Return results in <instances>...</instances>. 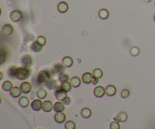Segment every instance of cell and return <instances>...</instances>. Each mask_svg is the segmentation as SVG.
<instances>
[{"label":"cell","instance_id":"29","mask_svg":"<svg viewBox=\"0 0 155 129\" xmlns=\"http://www.w3.org/2000/svg\"><path fill=\"white\" fill-rule=\"evenodd\" d=\"M60 87L64 91H65L66 92H69V91L71 90V88L73 87V86H72V85L70 84V82H61Z\"/></svg>","mask_w":155,"mask_h":129},{"label":"cell","instance_id":"20","mask_svg":"<svg viewBox=\"0 0 155 129\" xmlns=\"http://www.w3.org/2000/svg\"><path fill=\"white\" fill-rule=\"evenodd\" d=\"M57 8H58V11L60 13H65L69 9V6H68V4L66 2H61L58 5Z\"/></svg>","mask_w":155,"mask_h":129},{"label":"cell","instance_id":"26","mask_svg":"<svg viewBox=\"0 0 155 129\" xmlns=\"http://www.w3.org/2000/svg\"><path fill=\"white\" fill-rule=\"evenodd\" d=\"M70 84L73 88H78L81 85V79L78 76H73V78L70 79Z\"/></svg>","mask_w":155,"mask_h":129},{"label":"cell","instance_id":"41","mask_svg":"<svg viewBox=\"0 0 155 129\" xmlns=\"http://www.w3.org/2000/svg\"><path fill=\"white\" fill-rule=\"evenodd\" d=\"M40 129H41V128H40Z\"/></svg>","mask_w":155,"mask_h":129},{"label":"cell","instance_id":"12","mask_svg":"<svg viewBox=\"0 0 155 129\" xmlns=\"http://www.w3.org/2000/svg\"><path fill=\"white\" fill-rule=\"evenodd\" d=\"M128 119V114L126 113V112H120L117 115V116L113 117V120L114 121H117L119 122H126Z\"/></svg>","mask_w":155,"mask_h":129},{"label":"cell","instance_id":"17","mask_svg":"<svg viewBox=\"0 0 155 129\" xmlns=\"http://www.w3.org/2000/svg\"><path fill=\"white\" fill-rule=\"evenodd\" d=\"M21 93L22 91L20 88L18 87V86H15V87H13V88L10 91V95L14 98H18L19 97H20Z\"/></svg>","mask_w":155,"mask_h":129},{"label":"cell","instance_id":"24","mask_svg":"<svg viewBox=\"0 0 155 129\" xmlns=\"http://www.w3.org/2000/svg\"><path fill=\"white\" fill-rule=\"evenodd\" d=\"M99 16L102 20H107L110 16L109 11L106 8H102L99 11Z\"/></svg>","mask_w":155,"mask_h":129},{"label":"cell","instance_id":"4","mask_svg":"<svg viewBox=\"0 0 155 129\" xmlns=\"http://www.w3.org/2000/svg\"><path fill=\"white\" fill-rule=\"evenodd\" d=\"M22 18H23L22 12L20 11H19V10H15V11H11V14H10V19L13 22L20 21Z\"/></svg>","mask_w":155,"mask_h":129},{"label":"cell","instance_id":"14","mask_svg":"<svg viewBox=\"0 0 155 129\" xmlns=\"http://www.w3.org/2000/svg\"><path fill=\"white\" fill-rule=\"evenodd\" d=\"M2 32L5 36H10L14 33V27L9 24H5L2 29Z\"/></svg>","mask_w":155,"mask_h":129},{"label":"cell","instance_id":"19","mask_svg":"<svg viewBox=\"0 0 155 129\" xmlns=\"http://www.w3.org/2000/svg\"><path fill=\"white\" fill-rule=\"evenodd\" d=\"M62 64H64V66L66 68L71 67L73 64V60L71 57L66 56L64 58L62 59Z\"/></svg>","mask_w":155,"mask_h":129},{"label":"cell","instance_id":"15","mask_svg":"<svg viewBox=\"0 0 155 129\" xmlns=\"http://www.w3.org/2000/svg\"><path fill=\"white\" fill-rule=\"evenodd\" d=\"M106 95L109 97H113L117 94V88L113 85H109L105 88Z\"/></svg>","mask_w":155,"mask_h":129},{"label":"cell","instance_id":"27","mask_svg":"<svg viewBox=\"0 0 155 129\" xmlns=\"http://www.w3.org/2000/svg\"><path fill=\"white\" fill-rule=\"evenodd\" d=\"M48 93L46 90L44 89V88H39L38 91H37V96L39 99H40V100H43L47 97Z\"/></svg>","mask_w":155,"mask_h":129},{"label":"cell","instance_id":"8","mask_svg":"<svg viewBox=\"0 0 155 129\" xmlns=\"http://www.w3.org/2000/svg\"><path fill=\"white\" fill-rule=\"evenodd\" d=\"M42 104H43V103H42L40 99H36V100H33L32 101L30 106L33 110L39 111L40 109H42Z\"/></svg>","mask_w":155,"mask_h":129},{"label":"cell","instance_id":"38","mask_svg":"<svg viewBox=\"0 0 155 129\" xmlns=\"http://www.w3.org/2000/svg\"><path fill=\"white\" fill-rule=\"evenodd\" d=\"M62 102L64 103V105H69V104L71 103V99H70V97L67 96L64 99V100H62Z\"/></svg>","mask_w":155,"mask_h":129},{"label":"cell","instance_id":"28","mask_svg":"<svg viewBox=\"0 0 155 129\" xmlns=\"http://www.w3.org/2000/svg\"><path fill=\"white\" fill-rule=\"evenodd\" d=\"M42 48H43V46H40L39 44L37 43V41H35V42L32 44L30 48L31 50L33 51H34V52H40V51L42 50Z\"/></svg>","mask_w":155,"mask_h":129},{"label":"cell","instance_id":"7","mask_svg":"<svg viewBox=\"0 0 155 129\" xmlns=\"http://www.w3.org/2000/svg\"><path fill=\"white\" fill-rule=\"evenodd\" d=\"M93 93H94V95H95L96 97L101 98V97H104V95L106 94L105 88H104L101 86H97V87L95 88V89H94Z\"/></svg>","mask_w":155,"mask_h":129},{"label":"cell","instance_id":"31","mask_svg":"<svg viewBox=\"0 0 155 129\" xmlns=\"http://www.w3.org/2000/svg\"><path fill=\"white\" fill-rule=\"evenodd\" d=\"M93 76L95 77V78L101 79L103 76V71L102 69H100V68H96L93 70Z\"/></svg>","mask_w":155,"mask_h":129},{"label":"cell","instance_id":"36","mask_svg":"<svg viewBox=\"0 0 155 129\" xmlns=\"http://www.w3.org/2000/svg\"><path fill=\"white\" fill-rule=\"evenodd\" d=\"M120 122L117 121H113L110 124V129H120Z\"/></svg>","mask_w":155,"mask_h":129},{"label":"cell","instance_id":"39","mask_svg":"<svg viewBox=\"0 0 155 129\" xmlns=\"http://www.w3.org/2000/svg\"><path fill=\"white\" fill-rule=\"evenodd\" d=\"M99 79L95 78V77H94V78H93L92 82V83L93 85H96V84L98 83V82H99Z\"/></svg>","mask_w":155,"mask_h":129},{"label":"cell","instance_id":"5","mask_svg":"<svg viewBox=\"0 0 155 129\" xmlns=\"http://www.w3.org/2000/svg\"><path fill=\"white\" fill-rule=\"evenodd\" d=\"M65 69L66 67L62 63L61 64V63H57V64H55V65H54L51 72L52 74H57V73L61 74V73L65 72Z\"/></svg>","mask_w":155,"mask_h":129},{"label":"cell","instance_id":"2","mask_svg":"<svg viewBox=\"0 0 155 129\" xmlns=\"http://www.w3.org/2000/svg\"><path fill=\"white\" fill-rule=\"evenodd\" d=\"M51 71L47 70V69H44V70L40 71L37 76V84L41 85V84H45L48 80L51 78Z\"/></svg>","mask_w":155,"mask_h":129},{"label":"cell","instance_id":"16","mask_svg":"<svg viewBox=\"0 0 155 129\" xmlns=\"http://www.w3.org/2000/svg\"><path fill=\"white\" fill-rule=\"evenodd\" d=\"M94 76H93V74H92L91 73H83L82 76V82H84L85 84H90L92 82V80Z\"/></svg>","mask_w":155,"mask_h":129},{"label":"cell","instance_id":"22","mask_svg":"<svg viewBox=\"0 0 155 129\" xmlns=\"http://www.w3.org/2000/svg\"><path fill=\"white\" fill-rule=\"evenodd\" d=\"M13 87H14V85H13L12 82L9 81V80L5 81L2 85V88L5 91H11Z\"/></svg>","mask_w":155,"mask_h":129},{"label":"cell","instance_id":"35","mask_svg":"<svg viewBox=\"0 0 155 129\" xmlns=\"http://www.w3.org/2000/svg\"><path fill=\"white\" fill-rule=\"evenodd\" d=\"M7 59V53L6 51H5L4 50H2L1 51V53H0V61H1V64H4L5 61Z\"/></svg>","mask_w":155,"mask_h":129},{"label":"cell","instance_id":"18","mask_svg":"<svg viewBox=\"0 0 155 129\" xmlns=\"http://www.w3.org/2000/svg\"><path fill=\"white\" fill-rule=\"evenodd\" d=\"M55 121L57 123H63L66 121V115L63 112L62 113H56V114L54 116Z\"/></svg>","mask_w":155,"mask_h":129},{"label":"cell","instance_id":"21","mask_svg":"<svg viewBox=\"0 0 155 129\" xmlns=\"http://www.w3.org/2000/svg\"><path fill=\"white\" fill-rule=\"evenodd\" d=\"M18 104L22 108L27 107L28 106L30 105L29 98H28L27 97H26V96L20 97L18 100Z\"/></svg>","mask_w":155,"mask_h":129},{"label":"cell","instance_id":"37","mask_svg":"<svg viewBox=\"0 0 155 129\" xmlns=\"http://www.w3.org/2000/svg\"><path fill=\"white\" fill-rule=\"evenodd\" d=\"M130 91L128 89H123L122 91H121L120 96L122 98L124 99L127 98V97H130Z\"/></svg>","mask_w":155,"mask_h":129},{"label":"cell","instance_id":"34","mask_svg":"<svg viewBox=\"0 0 155 129\" xmlns=\"http://www.w3.org/2000/svg\"><path fill=\"white\" fill-rule=\"evenodd\" d=\"M36 41H37V43L39 44V45L42 46H44L46 44V38L45 36H39L37 39Z\"/></svg>","mask_w":155,"mask_h":129},{"label":"cell","instance_id":"40","mask_svg":"<svg viewBox=\"0 0 155 129\" xmlns=\"http://www.w3.org/2000/svg\"><path fill=\"white\" fill-rule=\"evenodd\" d=\"M154 22H155V15H154Z\"/></svg>","mask_w":155,"mask_h":129},{"label":"cell","instance_id":"30","mask_svg":"<svg viewBox=\"0 0 155 129\" xmlns=\"http://www.w3.org/2000/svg\"><path fill=\"white\" fill-rule=\"evenodd\" d=\"M58 79L61 82H68V80H70V76L69 74L64 73H62L61 74H59Z\"/></svg>","mask_w":155,"mask_h":129},{"label":"cell","instance_id":"9","mask_svg":"<svg viewBox=\"0 0 155 129\" xmlns=\"http://www.w3.org/2000/svg\"><path fill=\"white\" fill-rule=\"evenodd\" d=\"M45 86H46L47 88H49V90H55L58 88V82H57L56 80L55 79H49L48 80L47 82L45 83Z\"/></svg>","mask_w":155,"mask_h":129},{"label":"cell","instance_id":"25","mask_svg":"<svg viewBox=\"0 0 155 129\" xmlns=\"http://www.w3.org/2000/svg\"><path fill=\"white\" fill-rule=\"evenodd\" d=\"M81 116L84 118H89L92 116V109L89 107H85L81 110Z\"/></svg>","mask_w":155,"mask_h":129},{"label":"cell","instance_id":"23","mask_svg":"<svg viewBox=\"0 0 155 129\" xmlns=\"http://www.w3.org/2000/svg\"><path fill=\"white\" fill-rule=\"evenodd\" d=\"M18 69V67H16V66H12V67H9V69L8 70V76L11 79L16 78Z\"/></svg>","mask_w":155,"mask_h":129},{"label":"cell","instance_id":"1","mask_svg":"<svg viewBox=\"0 0 155 129\" xmlns=\"http://www.w3.org/2000/svg\"><path fill=\"white\" fill-rule=\"evenodd\" d=\"M31 69L27 67H18V72H17L16 78L19 80H25L30 76Z\"/></svg>","mask_w":155,"mask_h":129},{"label":"cell","instance_id":"3","mask_svg":"<svg viewBox=\"0 0 155 129\" xmlns=\"http://www.w3.org/2000/svg\"><path fill=\"white\" fill-rule=\"evenodd\" d=\"M55 96L57 100H58L59 101H62L66 97L68 96V92H66L60 86H58V88L55 91Z\"/></svg>","mask_w":155,"mask_h":129},{"label":"cell","instance_id":"32","mask_svg":"<svg viewBox=\"0 0 155 129\" xmlns=\"http://www.w3.org/2000/svg\"><path fill=\"white\" fill-rule=\"evenodd\" d=\"M64 128L65 129H75L76 128V123L72 120L67 121L64 125Z\"/></svg>","mask_w":155,"mask_h":129},{"label":"cell","instance_id":"33","mask_svg":"<svg viewBox=\"0 0 155 129\" xmlns=\"http://www.w3.org/2000/svg\"><path fill=\"white\" fill-rule=\"evenodd\" d=\"M130 55L133 57H136L140 54V48L136 46H134V47L131 48V49L130 51Z\"/></svg>","mask_w":155,"mask_h":129},{"label":"cell","instance_id":"13","mask_svg":"<svg viewBox=\"0 0 155 129\" xmlns=\"http://www.w3.org/2000/svg\"><path fill=\"white\" fill-rule=\"evenodd\" d=\"M54 107V104L51 102V100H45L42 104V110L46 113H49L53 109Z\"/></svg>","mask_w":155,"mask_h":129},{"label":"cell","instance_id":"6","mask_svg":"<svg viewBox=\"0 0 155 129\" xmlns=\"http://www.w3.org/2000/svg\"><path fill=\"white\" fill-rule=\"evenodd\" d=\"M21 64L24 65V67H30L33 64V58L32 57L29 55H25L22 57Z\"/></svg>","mask_w":155,"mask_h":129},{"label":"cell","instance_id":"10","mask_svg":"<svg viewBox=\"0 0 155 129\" xmlns=\"http://www.w3.org/2000/svg\"><path fill=\"white\" fill-rule=\"evenodd\" d=\"M53 109L55 111V113H62L64 112V110L65 109V105L62 101H57L55 102L54 104V107Z\"/></svg>","mask_w":155,"mask_h":129},{"label":"cell","instance_id":"11","mask_svg":"<svg viewBox=\"0 0 155 129\" xmlns=\"http://www.w3.org/2000/svg\"><path fill=\"white\" fill-rule=\"evenodd\" d=\"M20 89L22 93L24 94H29L32 91V85L29 82H24L20 85Z\"/></svg>","mask_w":155,"mask_h":129}]
</instances>
